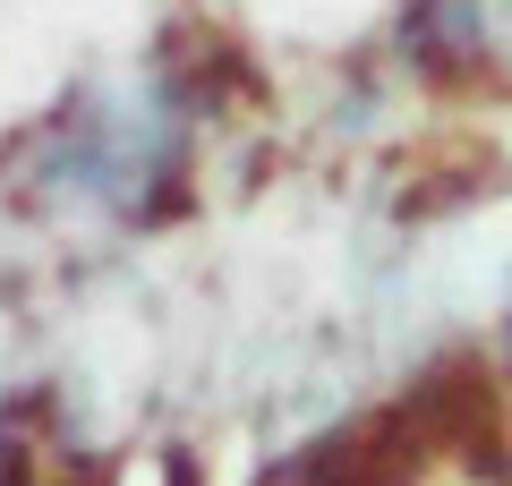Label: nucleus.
<instances>
[{
    "instance_id": "f257e3e1",
    "label": "nucleus",
    "mask_w": 512,
    "mask_h": 486,
    "mask_svg": "<svg viewBox=\"0 0 512 486\" xmlns=\"http://www.w3.org/2000/svg\"><path fill=\"white\" fill-rule=\"evenodd\" d=\"M188 154V94L171 69H128L111 86H86L43 145L26 154V188L43 205H77V214H120L146 222L154 188L180 180Z\"/></svg>"
}]
</instances>
